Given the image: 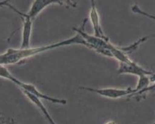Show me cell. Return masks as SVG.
<instances>
[{
  "instance_id": "1",
  "label": "cell",
  "mask_w": 155,
  "mask_h": 124,
  "mask_svg": "<svg viewBox=\"0 0 155 124\" xmlns=\"http://www.w3.org/2000/svg\"><path fill=\"white\" fill-rule=\"evenodd\" d=\"M71 45H81L85 47H89L88 44L85 41L80 34L77 33L74 37L64 40L58 43H55L50 45L41 46L38 47H29L25 49H8L5 53L0 55V63L1 65H15L20 63L25 59L35 56L37 54H40L44 52H46L51 50L58 48V47L69 46Z\"/></svg>"
},
{
  "instance_id": "2",
  "label": "cell",
  "mask_w": 155,
  "mask_h": 124,
  "mask_svg": "<svg viewBox=\"0 0 155 124\" xmlns=\"http://www.w3.org/2000/svg\"><path fill=\"white\" fill-rule=\"evenodd\" d=\"M0 75L3 78L9 80L12 83L16 84L17 86L21 88L23 92H27V93L32 94L35 96L39 98V99L46 100V101H50L51 103L60 104V105H66L67 103V100L56 98L54 97L49 96V95H47L46 94L41 93L32 84L24 83V82L19 81V79L16 78L15 76H13L9 73V71H8L6 66L5 65H1V67H0Z\"/></svg>"
},
{
  "instance_id": "3",
  "label": "cell",
  "mask_w": 155,
  "mask_h": 124,
  "mask_svg": "<svg viewBox=\"0 0 155 124\" xmlns=\"http://www.w3.org/2000/svg\"><path fill=\"white\" fill-rule=\"evenodd\" d=\"M87 19H85L82 26L81 27H73V29L77 33L80 34L82 37L85 40L87 43L88 44L89 48L92 49L93 50L96 51L101 55L106 56L108 57H112L113 55L112 53V50L114 47V45L110 43L109 40H104L102 38L96 37L94 35H91L85 33L84 25H86Z\"/></svg>"
},
{
  "instance_id": "4",
  "label": "cell",
  "mask_w": 155,
  "mask_h": 124,
  "mask_svg": "<svg viewBox=\"0 0 155 124\" xmlns=\"http://www.w3.org/2000/svg\"><path fill=\"white\" fill-rule=\"evenodd\" d=\"M79 89H81L85 91L91 92V93H97L101 95V96L112 99L120 98L124 96L130 97L134 93V89L131 88H128L126 89L113 88H94L81 86L79 87Z\"/></svg>"
},
{
  "instance_id": "5",
  "label": "cell",
  "mask_w": 155,
  "mask_h": 124,
  "mask_svg": "<svg viewBox=\"0 0 155 124\" xmlns=\"http://www.w3.org/2000/svg\"><path fill=\"white\" fill-rule=\"evenodd\" d=\"M1 5H5L13 9L15 12L19 14L21 16V18L23 20V29H22V38H21V43L20 48L25 49L29 48L31 47L30 43H31V30H32V24L33 19L31 17H29L27 14L21 13V12L17 10L12 6H11L9 3H1Z\"/></svg>"
},
{
  "instance_id": "6",
  "label": "cell",
  "mask_w": 155,
  "mask_h": 124,
  "mask_svg": "<svg viewBox=\"0 0 155 124\" xmlns=\"http://www.w3.org/2000/svg\"><path fill=\"white\" fill-rule=\"evenodd\" d=\"M118 73L131 74V75H134L140 77L143 75H151L153 72L145 70L138 64L134 63V61L131 60L127 63H120Z\"/></svg>"
},
{
  "instance_id": "7",
  "label": "cell",
  "mask_w": 155,
  "mask_h": 124,
  "mask_svg": "<svg viewBox=\"0 0 155 124\" xmlns=\"http://www.w3.org/2000/svg\"><path fill=\"white\" fill-rule=\"evenodd\" d=\"M90 3L91 9L89 12V19H90L93 29H94V35L104 40H109V37L104 35V32L102 30L100 22V17H99V15L97 12L94 0H90Z\"/></svg>"
},
{
  "instance_id": "8",
  "label": "cell",
  "mask_w": 155,
  "mask_h": 124,
  "mask_svg": "<svg viewBox=\"0 0 155 124\" xmlns=\"http://www.w3.org/2000/svg\"><path fill=\"white\" fill-rule=\"evenodd\" d=\"M24 94L27 96V98H28L29 101L32 102V103L35 104V105L37 106L38 108L40 110L41 113H43L44 116H45V119L48 122L49 124H57L55 123L54 121V119L51 118V116L50 115V114L47 111L46 107L45 106V105L42 103V102L41 101V100L39 98L35 96V95H32V94L31 93H27V92H23Z\"/></svg>"
},
{
  "instance_id": "9",
  "label": "cell",
  "mask_w": 155,
  "mask_h": 124,
  "mask_svg": "<svg viewBox=\"0 0 155 124\" xmlns=\"http://www.w3.org/2000/svg\"><path fill=\"white\" fill-rule=\"evenodd\" d=\"M50 5V0H35L31 6L29 12L27 13V15L34 20L37 17V15L41 13V11Z\"/></svg>"
},
{
  "instance_id": "10",
  "label": "cell",
  "mask_w": 155,
  "mask_h": 124,
  "mask_svg": "<svg viewBox=\"0 0 155 124\" xmlns=\"http://www.w3.org/2000/svg\"><path fill=\"white\" fill-rule=\"evenodd\" d=\"M151 84L150 75H143L139 77V81L137 85L136 88L134 89V93L130 95V97L132 96L133 94L137 93V92L142 91V90L147 88Z\"/></svg>"
},
{
  "instance_id": "11",
  "label": "cell",
  "mask_w": 155,
  "mask_h": 124,
  "mask_svg": "<svg viewBox=\"0 0 155 124\" xmlns=\"http://www.w3.org/2000/svg\"><path fill=\"white\" fill-rule=\"evenodd\" d=\"M150 81L151 83L150 85L146 88L142 90V91L137 92V93L133 94L132 96H134V95H143V94L147 93H150V92H152L155 91V73L153 72V73L152 75H150ZM131 96V97H132Z\"/></svg>"
},
{
  "instance_id": "12",
  "label": "cell",
  "mask_w": 155,
  "mask_h": 124,
  "mask_svg": "<svg viewBox=\"0 0 155 124\" xmlns=\"http://www.w3.org/2000/svg\"><path fill=\"white\" fill-rule=\"evenodd\" d=\"M51 5L58 4L59 5H65L67 7H76L77 4L73 0H50Z\"/></svg>"
},
{
  "instance_id": "13",
  "label": "cell",
  "mask_w": 155,
  "mask_h": 124,
  "mask_svg": "<svg viewBox=\"0 0 155 124\" xmlns=\"http://www.w3.org/2000/svg\"><path fill=\"white\" fill-rule=\"evenodd\" d=\"M132 11L133 12L139 14V15H141L143 16H145V17L150 18V19H153V20H155V15H151V14H150V13H147V12H146L142 10V9H141L137 5H134L132 7Z\"/></svg>"
},
{
  "instance_id": "14",
  "label": "cell",
  "mask_w": 155,
  "mask_h": 124,
  "mask_svg": "<svg viewBox=\"0 0 155 124\" xmlns=\"http://www.w3.org/2000/svg\"><path fill=\"white\" fill-rule=\"evenodd\" d=\"M105 124H117V123H116V122L114 121H111L107 122V123H105Z\"/></svg>"
},
{
  "instance_id": "15",
  "label": "cell",
  "mask_w": 155,
  "mask_h": 124,
  "mask_svg": "<svg viewBox=\"0 0 155 124\" xmlns=\"http://www.w3.org/2000/svg\"><path fill=\"white\" fill-rule=\"evenodd\" d=\"M152 124H155V121L154 122V123H152Z\"/></svg>"
}]
</instances>
